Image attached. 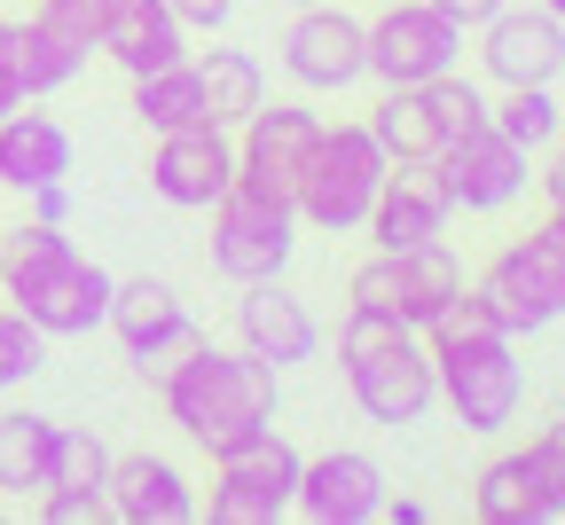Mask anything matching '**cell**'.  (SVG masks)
<instances>
[{
	"label": "cell",
	"mask_w": 565,
	"mask_h": 525,
	"mask_svg": "<svg viewBox=\"0 0 565 525\" xmlns=\"http://www.w3.org/2000/svg\"><path fill=\"white\" fill-rule=\"evenodd\" d=\"M166 9H173L189 32H221V24L236 17V0H166Z\"/></svg>",
	"instance_id": "cell-36"
},
{
	"label": "cell",
	"mask_w": 565,
	"mask_h": 525,
	"mask_svg": "<svg viewBox=\"0 0 565 525\" xmlns=\"http://www.w3.org/2000/svg\"><path fill=\"white\" fill-rule=\"evenodd\" d=\"M315 133H322V110H307V103H259V110L236 126V181H259V189H282V196H291Z\"/></svg>",
	"instance_id": "cell-20"
},
{
	"label": "cell",
	"mask_w": 565,
	"mask_h": 525,
	"mask_svg": "<svg viewBox=\"0 0 565 525\" xmlns=\"http://www.w3.org/2000/svg\"><path fill=\"white\" fill-rule=\"evenodd\" d=\"M440 9H448V17H456L463 32H479V24H487L494 9H511V0H440Z\"/></svg>",
	"instance_id": "cell-38"
},
{
	"label": "cell",
	"mask_w": 565,
	"mask_h": 525,
	"mask_svg": "<svg viewBox=\"0 0 565 525\" xmlns=\"http://www.w3.org/2000/svg\"><path fill=\"white\" fill-rule=\"evenodd\" d=\"M158 400H166V424L212 456V447H228V439L275 424V368L252 361L244 345H204V338H189V345L158 368Z\"/></svg>",
	"instance_id": "cell-1"
},
{
	"label": "cell",
	"mask_w": 565,
	"mask_h": 525,
	"mask_svg": "<svg viewBox=\"0 0 565 525\" xmlns=\"http://www.w3.org/2000/svg\"><path fill=\"white\" fill-rule=\"evenodd\" d=\"M345 298H353L362 314H385V322H401V267H393V251H370L362 267H353Z\"/></svg>",
	"instance_id": "cell-33"
},
{
	"label": "cell",
	"mask_w": 565,
	"mask_h": 525,
	"mask_svg": "<svg viewBox=\"0 0 565 525\" xmlns=\"http://www.w3.org/2000/svg\"><path fill=\"white\" fill-rule=\"evenodd\" d=\"M24 95H17V71H9V17H0V118H9Z\"/></svg>",
	"instance_id": "cell-39"
},
{
	"label": "cell",
	"mask_w": 565,
	"mask_h": 525,
	"mask_svg": "<svg viewBox=\"0 0 565 525\" xmlns=\"http://www.w3.org/2000/svg\"><path fill=\"white\" fill-rule=\"evenodd\" d=\"M534 189H542V204H550V219H565V141H550V165L534 173Z\"/></svg>",
	"instance_id": "cell-37"
},
{
	"label": "cell",
	"mask_w": 565,
	"mask_h": 525,
	"mask_svg": "<svg viewBox=\"0 0 565 525\" xmlns=\"http://www.w3.org/2000/svg\"><path fill=\"white\" fill-rule=\"evenodd\" d=\"M299 486V447L275 424L212 447V525H275Z\"/></svg>",
	"instance_id": "cell-7"
},
{
	"label": "cell",
	"mask_w": 565,
	"mask_h": 525,
	"mask_svg": "<svg viewBox=\"0 0 565 525\" xmlns=\"http://www.w3.org/2000/svg\"><path fill=\"white\" fill-rule=\"evenodd\" d=\"M362 40H370V79L377 87H424V79H440V71L463 63L471 32L440 9V0H377Z\"/></svg>",
	"instance_id": "cell-8"
},
{
	"label": "cell",
	"mask_w": 565,
	"mask_h": 525,
	"mask_svg": "<svg viewBox=\"0 0 565 525\" xmlns=\"http://www.w3.org/2000/svg\"><path fill=\"white\" fill-rule=\"evenodd\" d=\"M338 361H345V393L370 424L385 431H408L440 408V385H433V345L408 322H385V314H362L345 307V330H338Z\"/></svg>",
	"instance_id": "cell-2"
},
{
	"label": "cell",
	"mask_w": 565,
	"mask_h": 525,
	"mask_svg": "<svg viewBox=\"0 0 565 525\" xmlns=\"http://www.w3.org/2000/svg\"><path fill=\"white\" fill-rule=\"evenodd\" d=\"M40 368H47V330H32L17 307H0V393L32 385Z\"/></svg>",
	"instance_id": "cell-31"
},
{
	"label": "cell",
	"mask_w": 565,
	"mask_h": 525,
	"mask_svg": "<svg viewBox=\"0 0 565 525\" xmlns=\"http://www.w3.org/2000/svg\"><path fill=\"white\" fill-rule=\"evenodd\" d=\"M385 149L362 118H345V126H322L315 149H307V165L291 181V204H299V228L315 236H362V219H370V196L385 181Z\"/></svg>",
	"instance_id": "cell-4"
},
{
	"label": "cell",
	"mask_w": 565,
	"mask_h": 525,
	"mask_svg": "<svg viewBox=\"0 0 565 525\" xmlns=\"http://www.w3.org/2000/svg\"><path fill=\"white\" fill-rule=\"evenodd\" d=\"M385 463L362 456V447H322V456H299V486L291 510L315 525H370L385 510Z\"/></svg>",
	"instance_id": "cell-15"
},
{
	"label": "cell",
	"mask_w": 565,
	"mask_h": 525,
	"mask_svg": "<svg viewBox=\"0 0 565 525\" xmlns=\"http://www.w3.org/2000/svg\"><path fill=\"white\" fill-rule=\"evenodd\" d=\"M32 502H40L47 525H95V517H110V494H32Z\"/></svg>",
	"instance_id": "cell-35"
},
{
	"label": "cell",
	"mask_w": 565,
	"mask_h": 525,
	"mask_svg": "<svg viewBox=\"0 0 565 525\" xmlns=\"http://www.w3.org/2000/svg\"><path fill=\"white\" fill-rule=\"evenodd\" d=\"M282 71H291V87H307V95H345L353 79H370L362 17H345L338 0L291 9V32H282Z\"/></svg>",
	"instance_id": "cell-11"
},
{
	"label": "cell",
	"mask_w": 565,
	"mask_h": 525,
	"mask_svg": "<svg viewBox=\"0 0 565 525\" xmlns=\"http://www.w3.org/2000/svg\"><path fill=\"white\" fill-rule=\"evenodd\" d=\"M370 133H377V149L401 165V158H440V118H433V103H424V87H385L377 103H370V118H362Z\"/></svg>",
	"instance_id": "cell-27"
},
{
	"label": "cell",
	"mask_w": 565,
	"mask_h": 525,
	"mask_svg": "<svg viewBox=\"0 0 565 525\" xmlns=\"http://www.w3.org/2000/svg\"><path fill=\"white\" fill-rule=\"evenodd\" d=\"M204 212H212V267H221L228 282H267V275L291 267V251H299V204L282 189L228 181Z\"/></svg>",
	"instance_id": "cell-6"
},
{
	"label": "cell",
	"mask_w": 565,
	"mask_h": 525,
	"mask_svg": "<svg viewBox=\"0 0 565 525\" xmlns=\"http://www.w3.org/2000/svg\"><path fill=\"white\" fill-rule=\"evenodd\" d=\"M9 71H17V95L40 103V95H63V87L87 71V47L63 40V32L40 24V17H24V24H9Z\"/></svg>",
	"instance_id": "cell-23"
},
{
	"label": "cell",
	"mask_w": 565,
	"mask_h": 525,
	"mask_svg": "<svg viewBox=\"0 0 565 525\" xmlns=\"http://www.w3.org/2000/svg\"><path fill=\"white\" fill-rule=\"evenodd\" d=\"M471 298L487 307V322L503 330V338L550 330L565 314V219H542V228H526L519 244H503V251L479 267Z\"/></svg>",
	"instance_id": "cell-5"
},
{
	"label": "cell",
	"mask_w": 565,
	"mask_h": 525,
	"mask_svg": "<svg viewBox=\"0 0 565 525\" xmlns=\"http://www.w3.org/2000/svg\"><path fill=\"white\" fill-rule=\"evenodd\" d=\"M448 219H456V196H448L440 165L433 158H401V165H385V181L370 196L362 236H377V251H408V244L448 236Z\"/></svg>",
	"instance_id": "cell-12"
},
{
	"label": "cell",
	"mask_w": 565,
	"mask_h": 525,
	"mask_svg": "<svg viewBox=\"0 0 565 525\" xmlns=\"http://www.w3.org/2000/svg\"><path fill=\"white\" fill-rule=\"evenodd\" d=\"M47 447H55V416L0 408V494H9V502L47 486Z\"/></svg>",
	"instance_id": "cell-28"
},
{
	"label": "cell",
	"mask_w": 565,
	"mask_h": 525,
	"mask_svg": "<svg viewBox=\"0 0 565 525\" xmlns=\"http://www.w3.org/2000/svg\"><path fill=\"white\" fill-rule=\"evenodd\" d=\"M440 181H448V196H456V212H479V219H494V212H511L519 196H526V181H534V158L519 141H503L487 118L479 126H463L456 141H440Z\"/></svg>",
	"instance_id": "cell-10"
},
{
	"label": "cell",
	"mask_w": 565,
	"mask_h": 525,
	"mask_svg": "<svg viewBox=\"0 0 565 525\" xmlns=\"http://www.w3.org/2000/svg\"><path fill=\"white\" fill-rule=\"evenodd\" d=\"M47 181H71V126L32 110V103H17L9 118H0V189L32 196Z\"/></svg>",
	"instance_id": "cell-22"
},
{
	"label": "cell",
	"mask_w": 565,
	"mask_h": 525,
	"mask_svg": "<svg viewBox=\"0 0 565 525\" xmlns=\"http://www.w3.org/2000/svg\"><path fill=\"white\" fill-rule=\"evenodd\" d=\"M275 9H315V0H275Z\"/></svg>",
	"instance_id": "cell-43"
},
{
	"label": "cell",
	"mask_w": 565,
	"mask_h": 525,
	"mask_svg": "<svg viewBox=\"0 0 565 525\" xmlns=\"http://www.w3.org/2000/svg\"><path fill=\"white\" fill-rule=\"evenodd\" d=\"M32 17H40V24H55L63 40H79V47L95 55V0H40Z\"/></svg>",
	"instance_id": "cell-34"
},
{
	"label": "cell",
	"mask_w": 565,
	"mask_h": 525,
	"mask_svg": "<svg viewBox=\"0 0 565 525\" xmlns=\"http://www.w3.org/2000/svg\"><path fill=\"white\" fill-rule=\"evenodd\" d=\"M236 345L282 377V368L322 353V322L307 314V298L282 290V275H267V282H244V298H236Z\"/></svg>",
	"instance_id": "cell-18"
},
{
	"label": "cell",
	"mask_w": 565,
	"mask_h": 525,
	"mask_svg": "<svg viewBox=\"0 0 565 525\" xmlns=\"http://www.w3.org/2000/svg\"><path fill=\"white\" fill-rule=\"evenodd\" d=\"M424 345H433L440 408H448L471 439H494V431L519 424V408H526V361H519V338H503V330H471V338H424Z\"/></svg>",
	"instance_id": "cell-3"
},
{
	"label": "cell",
	"mask_w": 565,
	"mask_h": 525,
	"mask_svg": "<svg viewBox=\"0 0 565 525\" xmlns=\"http://www.w3.org/2000/svg\"><path fill=\"white\" fill-rule=\"evenodd\" d=\"M542 447H550V463L565 471V416H550V424H542Z\"/></svg>",
	"instance_id": "cell-41"
},
{
	"label": "cell",
	"mask_w": 565,
	"mask_h": 525,
	"mask_svg": "<svg viewBox=\"0 0 565 525\" xmlns=\"http://www.w3.org/2000/svg\"><path fill=\"white\" fill-rule=\"evenodd\" d=\"M471 510H479V525H550V517H565V471L550 463L542 439H526L471 479Z\"/></svg>",
	"instance_id": "cell-16"
},
{
	"label": "cell",
	"mask_w": 565,
	"mask_h": 525,
	"mask_svg": "<svg viewBox=\"0 0 565 525\" xmlns=\"http://www.w3.org/2000/svg\"><path fill=\"white\" fill-rule=\"evenodd\" d=\"M95 55H110L126 79H141V71L189 63V24L166 0H95Z\"/></svg>",
	"instance_id": "cell-19"
},
{
	"label": "cell",
	"mask_w": 565,
	"mask_h": 525,
	"mask_svg": "<svg viewBox=\"0 0 565 525\" xmlns=\"http://www.w3.org/2000/svg\"><path fill=\"white\" fill-rule=\"evenodd\" d=\"M424 103H433V118H440V133L456 141L463 126H479L487 118V87L479 79H463V63L456 71H440V79H424Z\"/></svg>",
	"instance_id": "cell-32"
},
{
	"label": "cell",
	"mask_w": 565,
	"mask_h": 525,
	"mask_svg": "<svg viewBox=\"0 0 565 525\" xmlns=\"http://www.w3.org/2000/svg\"><path fill=\"white\" fill-rule=\"evenodd\" d=\"M103 330L118 338V353L141 368V377H150V368H166V361L196 338V314H189V298H181L173 282L141 275V282H118V290H110Z\"/></svg>",
	"instance_id": "cell-14"
},
{
	"label": "cell",
	"mask_w": 565,
	"mask_h": 525,
	"mask_svg": "<svg viewBox=\"0 0 565 525\" xmlns=\"http://www.w3.org/2000/svg\"><path fill=\"white\" fill-rule=\"evenodd\" d=\"M542 9H550V17H557V24H565V0H542Z\"/></svg>",
	"instance_id": "cell-42"
},
{
	"label": "cell",
	"mask_w": 565,
	"mask_h": 525,
	"mask_svg": "<svg viewBox=\"0 0 565 525\" xmlns=\"http://www.w3.org/2000/svg\"><path fill=\"white\" fill-rule=\"evenodd\" d=\"M479 71L494 87H557L565 79V24L542 9H494L487 24H479Z\"/></svg>",
	"instance_id": "cell-13"
},
{
	"label": "cell",
	"mask_w": 565,
	"mask_h": 525,
	"mask_svg": "<svg viewBox=\"0 0 565 525\" xmlns=\"http://www.w3.org/2000/svg\"><path fill=\"white\" fill-rule=\"evenodd\" d=\"M393 267H401V322H408V330H433L440 307L463 290V259L448 251V236H433V244L393 251Z\"/></svg>",
	"instance_id": "cell-24"
},
{
	"label": "cell",
	"mask_w": 565,
	"mask_h": 525,
	"mask_svg": "<svg viewBox=\"0 0 565 525\" xmlns=\"http://www.w3.org/2000/svg\"><path fill=\"white\" fill-rule=\"evenodd\" d=\"M196 63V79H204V110H212V126H244L259 103H267V71H259V55H244V47H204V55H189Z\"/></svg>",
	"instance_id": "cell-25"
},
{
	"label": "cell",
	"mask_w": 565,
	"mask_h": 525,
	"mask_svg": "<svg viewBox=\"0 0 565 525\" xmlns=\"http://www.w3.org/2000/svg\"><path fill=\"white\" fill-rule=\"evenodd\" d=\"M557 141H565V126H557Z\"/></svg>",
	"instance_id": "cell-44"
},
{
	"label": "cell",
	"mask_w": 565,
	"mask_h": 525,
	"mask_svg": "<svg viewBox=\"0 0 565 525\" xmlns=\"http://www.w3.org/2000/svg\"><path fill=\"white\" fill-rule=\"evenodd\" d=\"M103 479H110V447H103L87 424H55L47 486H40V494H103Z\"/></svg>",
	"instance_id": "cell-30"
},
{
	"label": "cell",
	"mask_w": 565,
	"mask_h": 525,
	"mask_svg": "<svg viewBox=\"0 0 565 525\" xmlns=\"http://www.w3.org/2000/svg\"><path fill=\"white\" fill-rule=\"evenodd\" d=\"M134 118L150 126V133H189V126H212L196 63H166V71H141V79H134Z\"/></svg>",
	"instance_id": "cell-26"
},
{
	"label": "cell",
	"mask_w": 565,
	"mask_h": 525,
	"mask_svg": "<svg viewBox=\"0 0 565 525\" xmlns=\"http://www.w3.org/2000/svg\"><path fill=\"white\" fill-rule=\"evenodd\" d=\"M110 290H118V275L95 267L79 244H71V251H55L47 267H32L24 282H9V307H17L32 330H47V338H87V330H103V314H110Z\"/></svg>",
	"instance_id": "cell-9"
},
{
	"label": "cell",
	"mask_w": 565,
	"mask_h": 525,
	"mask_svg": "<svg viewBox=\"0 0 565 525\" xmlns=\"http://www.w3.org/2000/svg\"><path fill=\"white\" fill-rule=\"evenodd\" d=\"M385 525H424V517H433V510H424V502H408V494H385V510H377Z\"/></svg>",
	"instance_id": "cell-40"
},
{
	"label": "cell",
	"mask_w": 565,
	"mask_h": 525,
	"mask_svg": "<svg viewBox=\"0 0 565 525\" xmlns=\"http://www.w3.org/2000/svg\"><path fill=\"white\" fill-rule=\"evenodd\" d=\"M103 494H110V517H126V525H189V517L204 510L196 486H189V471H181L173 456H150V447L110 456Z\"/></svg>",
	"instance_id": "cell-21"
},
{
	"label": "cell",
	"mask_w": 565,
	"mask_h": 525,
	"mask_svg": "<svg viewBox=\"0 0 565 525\" xmlns=\"http://www.w3.org/2000/svg\"><path fill=\"white\" fill-rule=\"evenodd\" d=\"M487 126L503 133V141H519L526 158H542V149L557 141V126H565V110H557L550 87H503V95L487 103Z\"/></svg>",
	"instance_id": "cell-29"
},
{
	"label": "cell",
	"mask_w": 565,
	"mask_h": 525,
	"mask_svg": "<svg viewBox=\"0 0 565 525\" xmlns=\"http://www.w3.org/2000/svg\"><path fill=\"white\" fill-rule=\"evenodd\" d=\"M236 181V133L228 126H189V133H150V189L173 212H204Z\"/></svg>",
	"instance_id": "cell-17"
}]
</instances>
